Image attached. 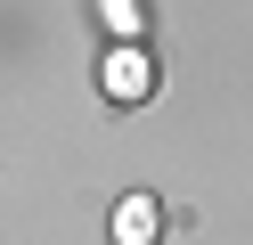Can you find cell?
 Masks as SVG:
<instances>
[{"label":"cell","mask_w":253,"mask_h":245,"mask_svg":"<svg viewBox=\"0 0 253 245\" xmlns=\"http://www.w3.org/2000/svg\"><path fill=\"white\" fill-rule=\"evenodd\" d=\"M98 90L115 98V106H147L155 98V57L139 41H106V57H98Z\"/></svg>","instance_id":"1"},{"label":"cell","mask_w":253,"mask_h":245,"mask_svg":"<svg viewBox=\"0 0 253 245\" xmlns=\"http://www.w3.org/2000/svg\"><path fill=\"white\" fill-rule=\"evenodd\" d=\"M106 237H115V245H155V237H164V204L131 188V196L115 204V221H106Z\"/></svg>","instance_id":"2"},{"label":"cell","mask_w":253,"mask_h":245,"mask_svg":"<svg viewBox=\"0 0 253 245\" xmlns=\"http://www.w3.org/2000/svg\"><path fill=\"white\" fill-rule=\"evenodd\" d=\"M90 8H98L106 41H139V33H147V0H90Z\"/></svg>","instance_id":"3"}]
</instances>
